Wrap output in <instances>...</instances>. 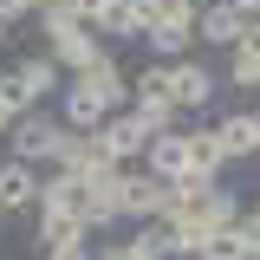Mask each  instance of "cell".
Listing matches in <instances>:
<instances>
[{"instance_id":"cell-10","label":"cell","mask_w":260,"mask_h":260,"mask_svg":"<svg viewBox=\"0 0 260 260\" xmlns=\"http://www.w3.org/2000/svg\"><path fill=\"white\" fill-rule=\"evenodd\" d=\"M98 52H104V39H98L91 26H72V32H65V39H46V59L59 65L65 78H78V72H85V65H91Z\"/></svg>"},{"instance_id":"cell-28","label":"cell","mask_w":260,"mask_h":260,"mask_svg":"<svg viewBox=\"0 0 260 260\" xmlns=\"http://www.w3.org/2000/svg\"><path fill=\"white\" fill-rule=\"evenodd\" d=\"M7 124H13V117H7V111H0V137H7Z\"/></svg>"},{"instance_id":"cell-12","label":"cell","mask_w":260,"mask_h":260,"mask_svg":"<svg viewBox=\"0 0 260 260\" xmlns=\"http://www.w3.org/2000/svg\"><path fill=\"white\" fill-rule=\"evenodd\" d=\"M91 241V228L78 221V215H52V208H32V247L46 254V247H85Z\"/></svg>"},{"instance_id":"cell-8","label":"cell","mask_w":260,"mask_h":260,"mask_svg":"<svg viewBox=\"0 0 260 260\" xmlns=\"http://www.w3.org/2000/svg\"><path fill=\"white\" fill-rule=\"evenodd\" d=\"M241 13H234V0H202V13H195V46H221V52H234L241 46Z\"/></svg>"},{"instance_id":"cell-29","label":"cell","mask_w":260,"mask_h":260,"mask_svg":"<svg viewBox=\"0 0 260 260\" xmlns=\"http://www.w3.org/2000/svg\"><path fill=\"white\" fill-rule=\"evenodd\" d=\"M0 162H7V137H0Z\"/></svg>"},{"instance_id":"cell-24","label":"cell","mask_w":260,"mask_h":260,"mask_svg":"<svg viewBox=\"0 0 260 260\" xmlns=\"http://www.w3.org/2000/svg\"><path fill=\"white\" fill-rule=\"evenodd\" d=\"M39 260H98V254H91V241H85V247H46Z\"/></svg>"},{"instance_id":"cell-25","label":"cell","mask_w":260,"mask_h":260,"mask_svg":"<svg viewBox=\"0 0 260 260\" xmlns=\"http://www.w3.org/2000/svg\"><path fill=\"white\" fill-rule=\"evenodd\" d=\"M32 13V0H0V20H7V26H13V20H26Z\"/></svg>"},{"instance_id":"cell-5","label":"cell","mask_w":260,"mask_h":260,"mask_svg":"<svg viewBox=\"0 0 260 260\" xmlns=\"http://www.w3.org/2000/svg\"><path fill=\"white\" fill-rule=\"evenodd\" d=\"M162 208H169V182L150 176L143 162H130V169H124V221L130 228H137V221H156Z\"/></svg>"},{"instance_id":"cell-30","label":"cell","mask_w":260,"mask_h":260,"mask_svg":"<svg viewBox=\"0 0 260 260\" xmlns=\"http://www.w3.org/2000/svg\"><path fill=\"white\" fill-rule=\"evenodd\" d=\"M254 208H260V202H254Z\"/></svg>"},{"instance_id":"cell-6","label":"cell","mask_w":260,"mask_h":260,"mask_svg":"<svg viewBox=\"0 0 260 260\" xmlns=\"http://www.w3.org/2000/svg\"><path fill=\"white\" fill-rule=\"evenodd\" d=\"M39 182H46V169H32V162H0V221H13V215H32L39 208Z\"/></svg>"},{"instance_id":"cell-1","label":"cell","mask_w":260,"mask_h":260,"mask_svg":"<svg viewBox=\"0 0 260 260\" xmlns=\"http://www.w3.org/2000/svg\"><path fill=\"white\" fill-rule=\"evenodd\" d=\"M59 143H65V124H59V111H52V104H32V111H20V117L7 124V156H13V162L52 169Z\"/></svg>"},{"instance_id":"cell-15","label":"cell","mask_w":260,"mask_h":260,"mask_svg":"<svg viewBox=\"0 0 260 260\" xmlns=\"http://www.w3.org/2000/svg\"><path fill=\"white\" fill-rule=\"evenodd\" d=\"M143 46H150V59H156V65H176V59H189V52H195V26H189V20H156V26L143 32Z\"/></svg>"},{"instance_id":"cell-13","label":"cell","mask_w":260,"mask_h":260,"mask_svg":"<svg viewBox=\"0 0 260 260\" xmlns=\"http://www.w3.org/2000/svg\"><path fill=\"white\" fill-rule=\"evenodd\" d=\"M143 169L162 176V182H176V176L189 169V130H156L150 150H143Z\"/></svg>"},{"instance_id":"cell-26","label":"cell","mask_w":260,"mask_h":260,"mask_svg":"<svg viewBox=\"0 0 260 260\" xmlns=\"http://www.w3.org/2000/svg\"><path fill=\"white\" fill-rule=\"evenodd\" d=\"M234 13L241 20H260V0H234Z\"/></svg>"},{"instance_id":"cell-3","label":"cell","mask_w":260,"mask_h":260,"mask_svg":"<svg viewBox=\"0 0 260 260\" xmlns=\"http://www.w3.org/2000/svg\"><path fill=\"white\" fill-rule=\"evenodd\" d=\"M150 137H156V130L143 124L137 111H117V117H104V130H98L104 156L117 162V169H130V162H143V150H150Z\"/></svg>"},{"instance_id":"cell-9","label":"cell","mask_w":260,"mask_h":260,"mask_svg":"<svg viewBox=\"0 0 260 260\" xmlns=\"http://www.w3.org/2000/svg\"><path fill=\"white\" fill-rule=\"evenodd\" d=\"M215 137H221L228 162H254L260 156V111H221L215 117Z\"/></svg>"},{"instance_id":"cell-16","label":"cell","mask_w":260,"mask_h":260,"mask_svg":"<svg viewBox=\"0 0 260 260\" xmlns=\"http://www.w3.org/2000/svg\"><path fill=\"white\" fill-rule=\"evenodd\" d=\"M39 208H52V215H78V221H85V182L65 176V169H46V182H39Z\"/></svg>"},{"instance_id":"cell-2","label":"cell","mask_w":260,"mask_h":260,"mask_svg":"<svg viewBox=\"0 0 260 260\" xmlns=\"http://www.w3.org/2000/svg\"><path fill=\"white\" fill-rule=\"evenodd\" d=\"M169 85H176V111H215V98H221V72L189 52V59L169 65Z\"/></svg>"},{"instance_id":"cell-20","label":"cell","mask_w":260,"mask_h":260,"mask_svg":"<svg viewBox=\"0 0 260 260\" xmlns=\"http://www.w3.org/2000/svg\"><path fill=\"white\" fill-rule=\"evenodd\" d=\"M195 260H254V254H247L241 228H215V234L202 241V254H195Z\"/></svg>"},{"instance_id":"cell-14","label":"cell","mask_w":260,"mask_h":260,"mask_svg":"<svg viewBox=\"0 0 260 260\" xmlns=\"http://www.w3.org/2000/svg\"><path fill=\"white\" fill-rule=\"evenodd\" d=\"M221 169H228V150H221V137H215V124H195L189 130V169L182 176L189 182H215Z\"/></svg>"},{"instance_id":"cell-22","label":"cell","mask_w":260,"mask_h":260,"mask_svg":"<svg viewBox=\"0 0 260 260\" xmlns=\"http://www.w3.org/2000/svg\"><path fill=\"white\" fill-rule=\"evenodd\" d=\"M91 254H98V260H150L143 247H137V241H130V234H111V241H98Z\"/></svg>"},{"instance_id":"cell-17","label":"cell","mask_w":260,"mask_h":260,"mask_svg":"<svg viewBox=\"0 0 260 260\" xmlns=\"http://www.w3.org/2000/svg\"><path fill=\"white\" fill-rule=\"evenodd\" d=\"M13 72H20V85H26V98H32V104H52V98L65 91V72H59L52 59H46V52H32V59H20Z\"/></svg>"},{"instance_id":"cell-4","label":"cell","mask_w":260,"mask_h":260,"mask_svg":"<svg viewBox=\"0 0 260 260\" xmlns=\"http://www.w3.org/2000/svg\"><path fill=\"white\" fill-rule=\"evenodd\" d=\"M72 85H85V91H91L98 104L111 111V117H117V111H130V72H124L117 59H111V46H104V52H98V59L85 65L78 78H72Z\"/></svg>"},{"instance_id":"cell-31","label":"cell","mask_w":260,"mask_h":260,"mask_svg":"<svg viewBox=\"0 0 260 260\" xmlns=\"http://www.w3.org/2000/svg\"><path fill=\"white\" fill-rule=\"evenodd\" d=\"M254 111H260V104H254Z\"/></svg>"},{"instance_id":"cell-27","label":"cell","mask_w":260,"mask_h":260,"mask_svg":"<svg viewBox=\"0 0 260 260\" xmlns=\"http://www.w3.org/2000/svg\"><path fill=\"white\" fill-rule=\"evenodd\" d=\"M7 32H13V26H7V20H0V52H7Z\"/></svg>"},{"instance_id":"cell-11","label":"cell","mask_w":260,"mask_h":260,"mask_svg":"<svg viewBox=\"0 0 260 260\" xmlns=\"http://www.w3.org/2000/svg\"><path fill=\"white\" fill-rule=\"evenodd\" d=\"M52 111H59L65 130H85V137H98V130H104V117H111V111H104L85 85H72V78H65V91H59V104H52Z\"/></svg>"},{"instance_id":"cell-18","label":"cell","mask_w":260,"mask_h":260,"mask_svg":"<svg viewBox=\"0 0 260 260\" xmlns=\"http://www.w3.org/2000/svg\"><path fill=\"white\" fill-rule=\"evenodd\" d=\"M32 13H39V32H46V39H65L72 26H85L78 0H46V7H32Z\"/></svg>"},{"instance_id":"cell-23","label":"cell","mask_w":260,"mask_h":260,"mask_svg":"<svg viewBox=\"0 0 260 260\" xmlns=\"http://www.w3.org/2000/svg\"><path fill=\"white\" fill-rule=\"evenodd\" d=\"M234 228H241V241H247V254L260 260V208H241V221H234Z\"/></svg>"},{"instance_id":"cell-21","label":"cell","mask_w":260,"mask_h":260,"mask_svg":"<svg viewBox=\"0 0 260 260\" xmlns=\"http://www.w3.org/2000/svg\"><path fill=\"white\" fill-rule=\"evenodd\" d=\"M0 111H7V117H20V111H32V98H26V85H20V72H13V65L0 72Z\"/></svg>"},{"instance_id":"cell-7","label":"cell","mask_w":260,"mask_h":260,"mask_svg":"<svg viewBox=\"0 0 260 260\" xmlns=\"http://www.w3.org/2000/svg\"><path fill=\"white\" fill-rule=\"evenodd\" d=\"M85 26L111 46V39H143V20H137V0H78Z\"/></svg>"},{"instance_id":"cell-19","label":"cell","mask_w":260,"mask_h":260,"mask_svg":"<svg viewBox=\"0 0 260 260\" xmlns=\"http://www.w3.org/2000/svg\"><path fill=\"white\" fill-rule=\"evenodd\" d=\"M221 85H234V91H260V52L234 46V52H228V72H221Z\"/></svg>"}]
</instances>
